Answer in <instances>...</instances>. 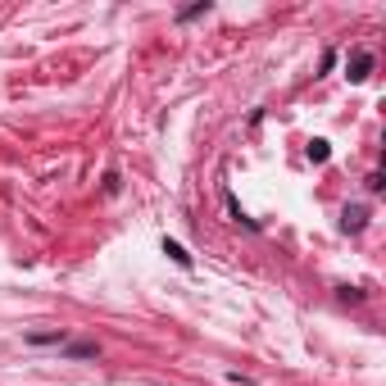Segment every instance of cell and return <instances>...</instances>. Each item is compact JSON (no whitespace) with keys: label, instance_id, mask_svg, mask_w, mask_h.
Instances as JSON below:
<instances>
[{"label":"cell","instance_id":"obj_1","mask_svg":"<svg viewBox=\"0 0 386 386\" xmlns=\"http://www.w3.org/2000/svg\"><path fill=\"white\" fill-rule=\"evenodd\" d=\"M368 68H373V55H364V50H359V55L350 59V82H364Z\"/></svg>","mask_w":386,"mask_h":386},{"label":"cell","instance_id":"obj_2","mask_svg":"<svg viewBox=\"0 0 386 386\" xmlns=\"http://www.w3.org/2000/svg\"><path fill=\"white\" fill-rule=\"evenodd\" d=\"M164 254H168V259H173L177 268H191V254L182 250V245H177V241H164Z\"/></svg>","mask_w":386,"mask_h":386},{"label":"cell","instance_id":"obj_3","mask_svg":"<svg viewBox=\"0 0 386 386\" xmlns=\"http://www.w3.org/2000/svg\"><path fill=\"white\" fill-rule=\"evenodd\" d=\"M359 227H364V205L345 210V232H359Z\"/></svg>","mask_w":386,"mask_h":386},{"label":"cell","instance_id":"obj_4","mask_svg":"<svg viewBox=\"0 0 386 386\" xmlns=\"http://www.w3.org/2000/svg\"><path fill=\"white\" fill-rule=\"evenodd\" d=\"M68 354H77V359H91V354H100L91 341H77V345H68Z\"/></svg>","mask_w":386,"mask_h":386},{"label":"cell","instance_id":"obj_5","mask_svg":"<svg viewBox=\"0 0 386 386\" xmlns=\"http://www.w3.org/2000/svg\"><path fill=\"white\" fill-rule=\"evenodd\" d=\"M327 141H314V145H309V159H314V164H323V159H327Z\"/></svg>","mask_w":386,"mask_h":386}]
</instances>
